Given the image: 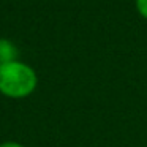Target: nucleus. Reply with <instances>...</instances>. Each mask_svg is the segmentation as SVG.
Masks as SVG:
<instances>
[{
  "label": "nucleus",
  "mask_w": 147,
  "mask_h": 147,
  "mask_svg": "<svg viewBox=\"0 0 147 147\" xmlns=\"http://www.w3.org/2000/svg\"><path fill=\"white\" fill-rule=\"evenodd\" d=\"M38 87V74L29 63L14 60L0 65V95L10 100H24Z\"/></svg>",
  "instance_id": "f257e3e1"
},
{
  "label": "nucleus",
  "mask_w": 147,
  "mask_h": 147,
  "mask_svg": "<svg viewBox=\"0 0 147 147\" xmlns=\"http://www.w3.org/2000/svg\"><path fill=\"white\" fill-rule=\"evenodd\" d=\"M18 57H19V51H18L16 45L11 40L0 38V65L19 60Z\"/></svg>",
  "instance_id": "f03ea898"
},
{
  "label": "nucleus",
  "mask_w": 147,
  "mask_h": 147,
  "mask_svg": "<svg viewBox=\"0 0 147 147\" xmlns=\"http://www.w3.org/2000/svg\"><path fill=\"white\" fill-rule=\"evenodd\" d=\"M136 10L144 19H147V0H136Z\"/></svg>",
  "instance_id": "7ed1b4c3"
},
{
  "label": "nucleus",
  "mask_w": 147,
  "mask_h": 147,
  "mask_svg": "<svg viewBox=\"0 0 147 147\" xmlns=\"http://www.w3.org/2000/svg\"><path fill=\"white\" fill-rule=\"evenodd\" d=\"M0 147H26V146L18 142V141H3V142H0Z\"/></svg>",
  "instance_id": "20e7f679"
}]
</instances>
